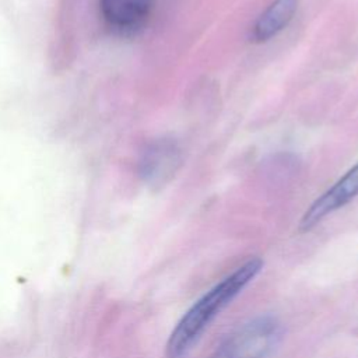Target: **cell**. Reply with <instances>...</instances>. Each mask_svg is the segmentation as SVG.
Wrapping results in <instances>:
<instances>
[{
  "label": "cell",
  "instance_id": "obj_1",
  "mask_svg": "<svg viewBox=\"0 0 358 358\" xmlns=\"http://www.w3.org/2000/svg\"><path fill=\"white\" fill-rule=\"evenodd\" d=\"M262 268L263 262L260 259H250L199 298L172 330L166 343V357L185 358L215 316L231 303Z\"/></svg>",
  "mask_w": 358,
  "mask_h": 358
},
{
  "label": "cell",
  "instance_id": "obj_2",
  "mask_svg": "<svg viewBox=\"0 0 358 358\" xmlns=\"http://www.w3.org/2000/svg\"><path fill=\"white\" fill-rule=\"evenodd\" d=\"M281 338V323L273 316H259L227 334L211 358H267Z\"/></svg>",
  "mask_w": 358,
  "mask_h": 358
},
{
  "label": "cell",
  "instance_id": "obj_3",
  "mask_svg": "<svg viewBox=\"0 0 358 358\" xmlns=\"http://www.w3.org/2000/svg\"><path fill=\"white\" fill-rule=\"evenodd\" d=\"M157 0H99L103 22L119 35H134L148 22Z\"/></svg>",
  "mask_w": 358,
  "mask_h": 358
},
{
  "label": "cell",
  "instance_id": "obj_4",
  "mask_svg": "<svg viewBox=\"0 0 358 358\" xmlns=\"http://www.w3.org/2000/svg\"><path fill=\"white\" fill-rule=\"evenodd\" d=\"M180 164V148L172 138H157L141 152L138 173L141 179L151 185H162L169 180Z\"/></svg>",
  "mask_w": 358,
  "mask_h": 358
},
{
  "label": "cell",
  "instance_id": "obj_5",
  "mask_svg": "<svg viewBox=\"0 0 358 358\" xmlns=\"http://www.w3.org/2000/svg\"><path fill=\"white\" fill-rule=\"evenodd\" d=\"M358 196V164L340 178L330 189L317 197L303 214L299 228L308 231L320 222L326 215L338 210Z\"/></svg>",
  "mask_w": 358,
  "mask_h": 358
},
{
  "label": "cell",
  "instance_id": "obj_6",
  "mask_svg": "<svg viewBox=\"0 0 358 358\" xmlns=\"http://www.w3.org/2000/svg\"><path fill=\"white\" fill-rule=\"evenodd\" d=\"M299 0H275L256 20L250 38L262 43L280 34L294 18Z\"/></svg>",
  "mask_w": 358,
  "mask_h": 358
}]
</instances>
